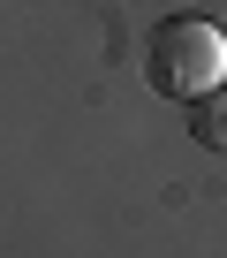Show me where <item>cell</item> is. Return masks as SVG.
<instances>
[{
  "mask_svg": "<svg viewBox=\"0 0 227 258\" xmlns=\"http://www.w3.org/2000/svg\"><path fill=\"white\" fill-rule=\"evenodd\" d=\"M219 76H227V31L219 23H204V16L152 23V38H144V84L159 99L197 106L204 91H219Z\"/></svg>",
  "mask_w": 227,
  "mask_h": 258,
  "instance_id": "cell-1",
  "label": "cell"
},
{
  "mask_svg": "<svg viewBox=\"0 0 227 258\" xmlns=\"http://www.w3.org/2000/svg\"><path fill=\"white\" fill-rule=\"evenodd\" d=\"M189 129H197V145L227 152V91H204V99L189 106Z\"/></svg>",
  "mask_w": 227,
  "mask_h": 258,
  "instance_id": "cell-2",
  "label": "cell"
}]
</instances>
